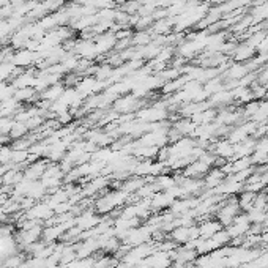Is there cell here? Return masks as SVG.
<instances>
[{
    "label": "cell",
    "instance_id": "cell-1",
    "mask_svg": "<svg viewBox=\"0 0 268 268\" xmlns=\"http://www.w3.org/2000/svg\"><path fill=\"white\" fill-rule=\"evenodd\" d=\"M199 238L197 225H179L172 230V240L177 245H188L193 240Z\"/></svg>",
    "mask_w": 268,
    "mask_h": 268
},
{
    "label": "cell",
    "instance_id": "cell-2",
    "mask_svg": "<svg viewBox=\"0 0 268 268\" xmlns=\"http://www.w3.org/2000/svg\"><path fill=\"white\" fill-rule=\"evenodd\" d=\"M40 55L33 51H29V49H19L18 52L13 54L11 57V63L18 68H25V67H30V65H35V63L38 62Z\"/></svg>",
    "mask_w": 268,
    "mask_h": 268
},
{
    "label": "cell",
    "instance_id": "cell-3",
    "mask_svg": "<svg viewBox=\"0 0 268 268\" xmlns=\"http://www.w3.org/2000/svg\"><path fill=\"white\" fill-rule=\"evenodd\" d=\"M125 196H126L125 193H111L109 196L101 197V199L96 202L98 211H100V213H106V211H111L115 207L122 205L125 201Z\"/></svg>",
    "mask_w": 268,
    "mask_h": 268
},
{
    "label": "cell",
    "instance_id": "cell-4",
    "mask_svg": "<svg viewBox=\"0 0 268 268\" xmlns=\"http://www.w3.org/2000/svg\"><path fill=\"white\" fill-rule=\"evenodd\" d=\"M171 257L175 264H191L199 257V254H197L194 248H189L188 245H183V246H177V248L171 252Z\"/></svg>",
    "mask_w": 268,
    "mask_h": 268
},
{
    "label": "cell",
    "instance_id": "cell-5",
    "mask_svg": "<svg viewBox=\"0 0 268 268\" xmlns=\"http://www.w3.org/2000/svg\"><path fill=\"white\" fill-rule=\"evenodd\" d=\"M208 171H210L208 164H205L201 159H196V161H193L191 164H188L185 167V172H183V175L188 177V179H201V177H205Z\"/></svg>",
    "mask_w": 268,
    "mask_h": 268
},
{
    "label": "cell",
    "instance_id": "cell-6",
    "mask_svg": "<svg viewBox=\"0 0 268 268\" xmlns=\"http://www.w3.org/2000/svg\"><path fill=\"white\" fill-rule=\"evenodd\" d=\"M223 224L218 220H205L197 225V230H199V238H210L215 234H218L220 230H223Z\"/></svg>",
    "mask_w": 268,
    "mask_h": 268
},
{
    "label": "cell",
    "instance_id": "cell-7",
    "mask_svg": "<svg viewBox=\"0 0 268 268\" xmlns=\"http://www.w3.org/2000/svg\"><path fill=\"white\" fill-rule=\"evenodd\" d=\"M213 153L218 158L223 159H234L235 158V144H232L230 140H223V142H218L213 147Z\"/></svg>",
    "mask_w": 268,
    "mask_h": 268
},
{
    "label": "cell",
    "instance_id": "cell-8",
    "mask_svg": "<svg viewBox=\"0 0 268 268\" xmlns=\"http://www.w3.org/2000/svg\"><path fill=\"white\" fill-rule=\"evenodd\" d=\"M224 179H225V174L223 172L221 167L210 169L205 175V180H203V185H205L207 188H216L224 181Z\"/></svg>",
    "mask_w": 268,
    "mask_h": 268
},
{
    "label": "cell",
    "instance_id": "cell-9",
    "mask_svg": "<svg viewBox=\"0 0 268 268\" xmlns=\"http://www.w3.org/2000/svg\"><path fill=\"white\" fill-rule=\"evenodd\" d=\"M256 197H257V193H252V191H242L238 199V205L243 211H248L254 207V202H256Z\"/></svg>",
    "mask_w": 268,
    "mask_h": 268
},
{
    "label": "cell",
    "instance_id": "cell-10",
    "mask_svg": "<svg viewBox=\"0 0 268 268\" xmlns=\"http://www.w3.org/2000/svg\"><path fill=\"white\" fill-rule=\"evenodd\" d=\"M51 215H52V210L49 205H37L29 211V218H32V220H35V221L46 220V218H49Z\"/></svg>",
    "mask_w": 268,
    "mask_h": 268
},
{
    "label": "cell",
    "instance_id": "cell-11",
    "mask_svg": "<svg viewBox=\"0 0 268 268\" xmlns=\"http://www.w3.org/2000/svg\"><path fill=\"white\" fill-rule=\"evenodd\" d=\"M16 93V89L13 84L8 82H0V103H3L6 100H10Z\"/></svg>",
    "mask_w": 268,
    "mask_h": 268
},
{
    "label": "cell",
    "instance_id": "cell-12",
    "mask_svg": "<svg viewBox=\"0 0 268 268\" xmlns=\"http://www.w3.org/2000/svg\"><path fill=\"white\" fill-rule=\"evenodd\" d=\"M196 128H197V125L194 122H191V120H181V122L175 125V131L179 134H193V133H196Z\"/></svg>",
    "mask_w": 268,
    "mask_h": 268
},
{
    "label": "cell",
    "instance_id": "cell-13",
    "mask_svg": "<svg viewBox=\"0 0 268 268\" xmlns=\"http://www.w3.org/2000/svg\"><path fill=\"white\" fill-rule=\"evenodd\" d=\"M35 90L33 87H27V89H16V93L15 98L18 101H30L32 96L35 95Z\"/></svg>",
    "mask_w": 268,
    "mask_h": 268
},
{
    "label": "cell",
    "instance_id": "cell-14",
    "mask_svg": "<svg viewBox=\"0 0 268 268\" xmlns=\"http://www.w3.org/2000/svg\"><path fill=\"white\" fill-rule=\"evenodd\" d=\"M15 120H11V118H0V134H10L11 130H13V126H15Z\"/></svg>",
    "mask_w": 268,
    "mask_h": 268
},
{
    "label": "cell",
    "instance_id": "cell-15",
    "mask_svg": "<svg viewBox=\"0 0 268 268\" xmlns=\"http://www.w3.org/2000/svg\"><path fill=\"white\" fill-rule=\"evenodd\" d=\"M8 3H11L10 0H0V8H2V6H5V5H8Z\"/></svg>",
    "mask_w": 268,
    "mask_h": 268
},
{
    "label": "cell",
    "instance_id": "cell-16",
    "mask_svg": "<svg viewBox=\"0 0 268 268\" xmlns=\"http://www.w3.org/2000/svg\"><path fill=\"white\" fill-rule=\"evenodd\" d=\"M2 43H3V41H2V40H0V49H2Z\"/></svg>",
    "mask_w": 268,
    "mask_h": 268
},
{
    "label": "cell",
    "instance_id": "cell-17",
    "mask_svg": "<svg viewBox=\"0 0 268 268\" xmlns=\"http://www.w3.org/2000/svg\"><path fill=\"white\" fill-rule=\"evenodd\" d=\"M265 254H268V246H267V249H265Z\"/></svg>",
    "mask_w": 268,
    "mask_h": 268
}]
</instances>
